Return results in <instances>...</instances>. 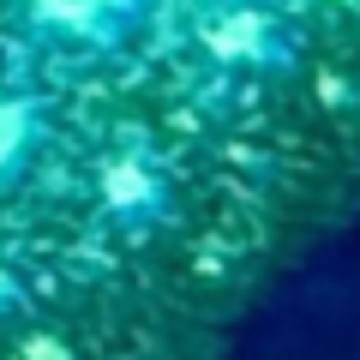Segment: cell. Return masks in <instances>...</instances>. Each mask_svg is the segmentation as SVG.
Wrapping results in <instances>:
<instances>
[{
	"label": "cell",
	"instance_id": "6da1fadb",
	"mask_svg": "<svg viewBox=\"0 0 360 360\" xmlns=\"http://www.w3.org/2000/svg\"><path fill=\"white\" fill-rule=\"evenodd\" d=\"M264 37H270V25L258 13H229V18H210L205 25V42L217 54H258Z\"/></svg>",
	"mask_w": 360,
	"mask_h": 360
},
{
	"label": "cell",
	"instance_id": "7a4b0ae2",
	"mask_svg": "<svg viewBox=\"0 0 360 360\" xmlns=\"http://www.w3.org/2000/svg\"><path fill=\"white\" fill-rule=\"evenodd\" d=\"M108 198H115V205H144V198H150V174H144L139 162H115L108 168V186H103Z\"/></svg>",
	"mask_w": 360,
	"mask_h": 360
},
{
	"label": "cell",
	"instance_id": "3957f363",
	"mask_svg": "<svg viewBox=\"0 0 360 360\" xmlns=\"http://www.w3.org/2000/svg\"><path fill=\"white\" fill-rule=\"evenodd\" d=\"M30 6H37L42 18H54V25H96V18H103V6L108 0H30Z\"/></svg>",
	"mask_w": 360,
	"mask_h": 360
},
{
	"label": "cell",
	"instance_id": "277c9868",
	"mask_svg": "<svg viewBox=\"0 0 360 360\" xmlns=\"http://www.w3.org/2000/svg\"><path fill=\"white\" fill-rule=\"evenodd\" d=\"M25 132H30V108L25 103H0V162H13L25 150Z\"/></svg>",
	"mask_w": 360,
	"mask_h": 360
}]
</instances>
